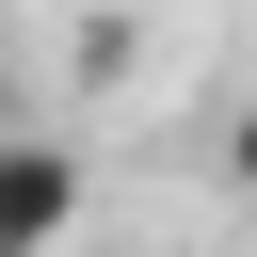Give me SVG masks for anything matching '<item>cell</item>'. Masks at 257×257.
Listing matches in <instances>:
<instances>
[{"instance_id":"obj_1","label":"cell","mask_w":257,"mask_h":257,"mask_svg":"<svg viewBox=\"0 0 257 257\" xmlns=\"http://www.w3.org/2000/svg\"><path fill=\"white\" fill-rule=\"evenodd\" d=\"M64 225H80V161L0 128V257H64Z\"/></svg>"},{"instance_id":"obj_2","label":"cell","mask_w":257,"mask_h":257,"mask_svg":"<svg viewBox=\"0 0 257 257\" xmlns=\"http://www.w3.org/2000/svg\"><path fill=\"white\" fill-rule=\"evenodd\" d=\"M225 177H241V193H257V96H241V112H225Z\"/></svg>"},{"instance_id":"obj_3","label":"cell","mask_w":257,"mask_h":257,"mask_svg":"<svg viewBox=\"0 0 257 257\" xmlns=\"http://www.w3.org/2000/svg\"><path fill=\"white\" fill-rule=\"evenodd\" d=\"M0 128H16V64H0Z\"/></svg>"}]
</instances>
